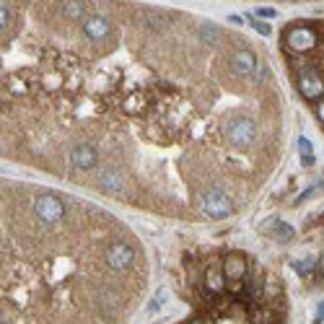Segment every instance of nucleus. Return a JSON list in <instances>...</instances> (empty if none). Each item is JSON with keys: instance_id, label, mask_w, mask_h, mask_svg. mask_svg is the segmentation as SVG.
Returning a JSON list of instances; mask_svg holds the SVG:
<instances>
[{"instance_id": "obj_1", "label": "nucleus", "mask_w": 324, "mask_h": 324, "mask_svg": "<svg viewBox=\"0 0 324 324\" xmlns=\"http://www.w3.org/2000/svg\"><path fill=\"white\" fill-rule=\"evenodd\" d=\"M286 94L265 45L150 3H0V161L179 223L275 179Z\"/></svg>"}, {"instance_id": "obj_2", "label": "nucleus", "mask_w": 324, "mask_h": 324, "mask_svg": "<svg viewBox=\"0 0 324 324\" xmlns=\"http://www.w3.org/2000/svg\"><path fill=\"white\" fill-rule=\"evenodd\" d=\"M150 277V249L122 215L0 174V324H130Z\"/></svg>"}, {"instance_id": "obj_3", "label": "nucleus", "mask_w": 324, "mask_h": 324, "mask_svg": "<svg viewBox=\"0 0 324 324\" xmlns=\"http://www.w3.org/2000/svg\"><path fill=\"white\" fill-rule=\"evenodd\" d=\"M166 324H288L291 296L275 265L241 247H195L171 272Z\"/></svg>"}, {"instance_id": "obj_4", "label": "nucleus", "mask_w": 324, "mask_h": 324, "mask_svg": "<svg viewBox=\"0 0 324 324\" xmlns=\"http://www.w3.org/2000/svg\"><path fill=\"white\" fill-rule=\"evenodd\" d=\"M277 52L296 101L324 138V16H301L280 26Z\"/></svg>"}, {"instance_id": "obj_5", "label": "nucleus", "mask_w": 324, "mask_h": 324, "mask_svg": "<svg viewBox=\"0 0 324 324\" xmlns=\"http://www.w3.org/2000/svg\"><path fill=\"white\" fill-rule=\"evenodd\" d=\"M319 314H321V316H324V306H321V309H319Z\"/></svg>"}]
</instances>
